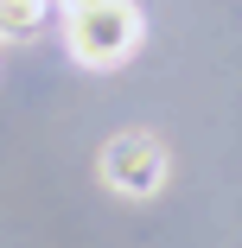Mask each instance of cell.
<instances>
[{"label": "cell", "mask_w": 242, "mask_h": 248, "mask_svg": "<svg viewBox=\"0 0 242 248\" xmlns=\"http://www.w3.org/2000/svg\"><path fill=\"white\" fill-rule=\"evenodd\" d=\"M51 7H58V0H0V38H26V32H38Z\"/></svg>", "instance_id": "3957f363"}, {"label": "cell", "mask_w": 242, "mask_h": 248, "mask_svg": "<svg viewBox=\"0 0 242 248\" xmlns=\"http://www.w3.org/2000/svg\"><path fill=\"white\" fill-rule=\"evenodd\" d=\"M140 7L134 0H83V7L64 13V45H70V58L83 70H115L134 58V45H140Z\"/></svg>", "instance_id": "6da1fadb"}, {"label": "cell", "mask_w": 242, "mask_h": 248, "mask_svg": "<svg viewBox=\"0 0 242 248\" xmlns=\"http://www.w3.org/2000/svg\"><path fill=\"white\" fill-rule=\"evenodd\" d=\"M166 146L153 140V134H115L109 146H102V185L109 191H121V197H153L160 185H166Z\"/></svg>", "instance_id": "7a4b0ae2"}, {"label": "cell", "mask_w": 242, "mask_h": 248, "mask_svg": "<svg viewBox=\"0 0 242 248\" xmlns=\"http://www.w3.org/2000/svg\"><path fill=\"white\" fill-rule=\"evenodd\" d=\"M58 7H83V0H58Z\"/></svg>", "instance_id": "277c9868"}]
</instances>
